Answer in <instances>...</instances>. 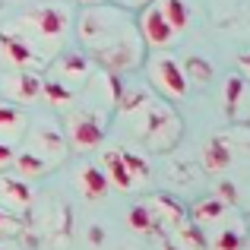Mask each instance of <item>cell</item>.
<instances>
[{"mask_svg":"<svg viewBox=\"0 0 250 250\" xmlns=\"http://www.w3.org/2000/svg\"><path fill=\"white\" fill-rule=\"evenodd\" d=\"M67 140L70 146L76 149H95L102 146L104 140V121L95 114V111H76V114L67 117Z\"/></svg>","mask_w":250,"mask_h":250,"instance_id":"6","label":"cell"},{"mask_svg":"<svg viewBox=\"0 0 250 250\" xmlns=\"http://www.w3.org/2000/svg\"><path fill=\"white\" fill-rule=\"evenodd\" d=\"M13 159H16V149H13V143H6V140H0V168H6V165H13Z\"/></svg>","mask_w":250,"mask_h":250,"instance_id":"27","label":"cell"},{"mask_svg":"<svg viewBox=\"0 0 250 250\" xmlns=\"http://www.w3.org/2000/svg\"><path fill=\"white\" fill-rule=\"evenodd\" d=\"M70 22H73V16H70L67 6L44 3V6H35V10L25 13L19 19V29L35 42V48L42 54H48V51H57L63 44V38L70 35Z\"/></svg>","mask_w":250,"mask_h":250,"instance_id":"2","label":"cell"},{"mask_svg":"<svg viewBox=\"0 0 250 250\" xmlns=\"http://www.w3.org/2000/svg\"><path fill=\"white\" fill-rule=\"evenodd\" d=\"M25 127H29L25 111L19 108V104H13V102H6V98H3V102H0V140H6V143L19 140Z\"/></svg>","mask_w":250,"mask_h":250,"instance_id":"14","label":"cell"},{"mask_svg":"<svg viewBox=\"0 0 250 250\" xmlns=\"http://www.w3.org/2000/svg\"><path fill=\"white\" fill-rule=\"evenodd\" d=\"M29 152L42 155L44 162H51V165H54V162H61L63 155H67V140H63V133L57 127H51V124H38L35 133H32Z\"/></svg>","mask_w":250,"mask_h":250,"instance_id":"10","label":"cell"},{"mask_svg":"<svg viewBox=\"0 0 250 250\" xmlns=\"http://www.w3.org/2000/svg\"><path fill=\"white\" fill-rule=\"evenodd\" d=\"M0 203L10 209H29L32 206V187L25 184V177L0 174Z\"/></svg>","mask_w":250,"mask_h":250,"instance_id":"12","label":"cell"},{"mask_svg":"<svg viewBox=\"0 0 250 250\" xmlns=\"http://www.w3.org/2000/svg\"><path fill=\"white\" fill-rule=\"evenodd\" d=\"M0 250H3V247H0Z\"/></svg>","mask_w":250,"mask_h":250,"instance_id":"34","label":"cell"},{"mask_svg":"<svg viewBox=\"0 0 250 250\" xmlns=\"http://www.w3.org/2000/svg\"><path fill=\"white\" fill-rule=\"evenodd\" d=\"M149 209H152V215H155V222H168V225H181L184 222V209L177 206L171 196H155L152 203H149Z\"/></svg>","mask_w":250,"mask_h":250,"instance_id":"20","label":"cell"},{"mask_svg":"<svg viewBox=\"0 0 250 250\" xmlns=\"http://www.w3.org/2000/svg\"><path fill=\"white\" fill-rule=\"evenodd\" d=\"M42 98L48 104H54V108H70V104L76 102V92L70 89V85H63V83H57V80H42Z\"/></svg>","mask_w":250,"mask_h":250,"instance_id":"18","label":"cell"},{"mask_svg":"<svg viewBox=\"0 0 250 250\" xmlns=\"http://www.w3.org/2000/svg\"><path fill=\"white\" fill-rule=\"evenodd\" d=\"M13 231H16V219L0 206V234H13Z\"/></svg>","mask_w":250,"mask_h":250,"instance_id":"28","label":"cell"},{"mask_svg":"<svg viewBox=\"0 0 250 250\" xmlns=\"http://www.w3.org/2000/svg\"><path fill=\"white\" fill-rule=\"evenodd\" d=\"M42 80L44 76L38 73V70H10V73L0 80V92H3L6 102L22 108V104L42 98Z\"/></svg>","mask_w":250,"mask_h":250,"instance_id":"7","label":"cell"},{"mask_svg":"<svg viewBox=\"0 0 250 250\" xmlns=\"http://www.w3.org/2000/svg\"><path fill=\"white\" fill-rule=\"evenodd\" d=\"M13 165H16L19 171V177H38V174H44V171H51V162H44L42 155H35V152H19L16 159H13Z\"/></svg>","mask_w":250,"mask_h":250,"instance_id":"21","label":"cell"},{"mask_svg":"<svg viewBox=\"0 0 250 250\" xmlns=\"http://www.w3.org/2000/svg\"><path fill=\"white\" fill-rule=\"evenodd\" d=\"M247 121H250V117H247Z\"/></svg>","mask_w":250,"mask_h":250,"instance_id":"33","label":"cell"},{"mask_svg":"<svg viewBox=\"0 0 250 250\" xmlns=\"http://www.w3.org/2000/svg\"><path fill=\"white\" fill-rule=\"evenodd\" d=\"M127 222H130V228H133V231H140V234H149V231H155V228H159V222H155L149 203H140V206L130 209Z\"/></svg>","mask_w":250,"mask_h":250,"instance_id":"23","label":"cell"},{"mask_svg":"<svg viewBox=\"0 0 250 250\" xmlns=\"http://www.w3.org/2000/svg\"><path fill=\"white\" fill-rule=\"evenodd\" d=\"M231 159H234V152H231V143L225 136H212L206 143V149H203V165L209 171H225L231 165Z\"/></svg>","mask_w":250,"mask_h":250,"instance_id":"16","label":"cell"},{"mask_svg":"<svg viewBox=\"0 0 250 250\" xmlns=\"http://www.w3.org/2000/svg\"><path fill=\"white\" fill-rule=\"evenodd\" d=\"M80 42L108 70H133L143 63V35L127 10L92 3L80 13Z\"/></svg>","mask_w":250,"mask_h":250,"instance_id":"1","label":"cell"},{"mask_svg":"<svg viewBox=\"0 0 250 250\" xmlns=\"http://www.w3.org/2000/svg\"><path fill=\"white\" fill-rule=\"evenodd\" d=\"M155 3H159L162 16L168 19L171 29H174L177 35H184L187 25H190V6H187V0H155Z\"/></svg>","mask_w":250,"mask_h":250,"instance_id":"17","label":"cell"},{"mask_svg":"<svg viewBox=\"0 0 250 250\" xmlns=\"http://www.w3.org/2000/svg\"><path fill=\"white\" fill-rule=\"evenodd\" d=\"M225 108L234 121H247L250 117V80L231 76L225 83Z\"/></svg>","mask_w":250,"mask_h":250,"instance_id":"11","label":"cell"},{"mask_svg":"<svg viewBox=\"0 0 250 250\" xmlns=\"http://www.w3.org/2000/svg\"><path fill=\"white\" fill-rule=\"evenodd\" d=\"M140 3H149V0H140Z\"/></svg>","mask_w":250,"mask_h":250,"instance_id":"32","label":"cell"},{"mask_svg":"<svg viewBox=\"0 0 250 250\" xmlns=\"http://www.w3.org/2000/svg\"><path fill=\"white\" fill-rule=\"evenodd\" d=\"M51 80L70 85L73 92H80L85 83L92 80V61L89 54H61L51 63Z\"/></svg>","mask_w":250,"mask_h":250,"instance_id":"8","label":"cell"},{"mask_svg":"<svg viewBox=\"0 0 250 250\" xmlns=\"http://www.w3.org/2000/svg\"><path fill=\"white\" fill-rule=\"evenodd\" d=\"M184 73H187V83L206 85L212 80V63L203 61V57H187V61H184Z\"/></svg>","mask_w":250,"mask_h":250,"instance_id":"24","label":"cell"},{"mask_svg":"<svg viewBox=\"0 0 250 250\" xmlns=\"http://www.w3.org/2000/svg\"><path fill=\"white\" fill-rule=\"evenodd\" d=\"M136 29H140L143 42L152 44V48H171V44L181 38V35H177V32L168 25V19L162 16L159 3H149L146 10H143V16H140V22H136Z\"/></svg>","mask_w":250,"mask_h":250,"instance_id":"9","label":"cell"},{"mask_svg":"<svg viewBox=\"0 0 250 250\" xmlns=\"http://www.w3.org/2000/svg\"><path fill=\"white\" fill-rule=\"evenodd\" d=\"M225 212H228V203L222 196H206V200H200L193 206V222L196 225H209V222L222 219Z\"/></svg>","mask_w":250,"mask_h":250,"instance_id":"19","label":"cell"},{"mask_svg":"<svg viewBox=\"0 0 250 250\" xmlns=\"http://www.w3.org/2000/svg\"><path fill=\"white\" fill-rule=\"evenodd\" d=\"M143 111H146V117H143V140H146L152 149L174 146V140L181 136V121H177L174 108L152 98Z\"/></svg>","mask_w":250,"mask_h":250,"instance_id":"4","label":"cell"},{"mask_svg":"<svg viewBox=\"0 0 250 250\" xmlns=\"http://www.w3.org/2000/svg\"><path fill=\"white\" fill-rule=\"evenodd\" d=\"M76 184H80V193L85 196V200H92V203L102 200V196L111 190L108 177H104V171L98 168V165H83L80 177H76Z\"/></svg>","mask_w":250,"mask_h":250,"instance_id":"15","label":"cell"},{"mask_svg":"<svg viewBox=\"0 0 250 250\" xmlns=\"http://www.w3.org/2000/svg\"><path fill=\"white\" fill-rule=\"evenodd\" d=\"M152 102V95H149L146 89H124V92H117V108L124 111V114H136L140 108H146V104Z\"/></svg>","mask_w":250,"mask_h":250,"instance_id":"22","label":"cell"},{"mask_svg":"<svg viewBox=\"0 0 250 250\" xmlns=\"http://www.w3.org/2000/svg\"><path fill=\"white\" fill-rule=\"evenodd\" d=\"M0 61L13 70H42L44 67V54L35 48V42L19 25L0 29Z\"/></svg>","mask_w":250,"mask_h":250,"instance_id":"3","label":"cell"},{"mask_svg":"<svg viewBox=\"0 0 250 250\" xmlns=\"http://www.w3.org/2000/svg\"><path fill=\"white\" fill-rule=\"evenodd\" d=\"M149 83L159 92H165L168 98H184L190 92L184 63L177 61L174 54H168V51H162V54H155L152 61H149Z\"/></svg>","mask_w":250,"mask_h":250,"instance_id":"5","label":"cell"},{"mask_svg":"<svg viewBox=\"0 0 250 250\" xmlns=\"http://www.w3.org/2000/svg\"><path fill=\"white\" fill-rule=\"evenodd\" d=\"M83 6H92V3H104V0H80Z\"/></svg>","mask_w":250,"mask_h":250,"instance_id":"31","label":"cell"},{"mask_svg":"<svg viewBox=\"0 0 250 250\" xmlns=\"http://www.w3.org/2000/svg\"><path fill=\"white\" fill-rule=\"evenodd\" d=\"M219 196H222L225 203H228V200L234 203V200H238V187H234V184H219Z\"/></svg>","mask_w":250,"mask_h":250,"instance_id":"29","label":"cell"},{"mask_svg":"<svg viewBox=\"0 0 250 250\" xmlns=\"http://www.w3.org/2000/svg\"><path fill=\"white\" fill-rule=\"evenodd\" d=\"M102 171H104V177H108V184H114L117 190H133L136 187V181H133V174H130L127 162H124L121 149H108V152H104Z\"/></svg>","mask_w":250,"mask_h":250,"instance_id":"13","label":"cell"},{"mask_svg":"<svg viewBox=\"0 0 250 250\" xmlns=\"http://www.w3.org/2000/svg\"><path fill=\"white\" fill-rule=\"evenodd\" d=\"M124 162H127V168H130V174H133V181L136 184H143L149 177V165H146V159H140V155H133V152H124Z\"/></svg>","mask_w":250,"mask_h":250,"instance_id":"26","label":"cell"},{"mask_svg":"<svg viewBox=\"0 0 250 250\" xmlns=\"http://www.w3.org/2000/svg\"><path fill=\"white\" fill-rule=\"evenodd\" d=\"M238 63H241V70L247 73L244 80H250V54H241V61H238Z\"/></svg>","mask_w":250,"mask_h":250,"instance_id":"30","label":"cell"},{"mask_svg":"<svg viewBox=\"0 0 250 250\" xmlns=\"http://www.w3.org/2000/svg\"><path fill=\"white\" fill-rule=\"evenodd\" d=\"M241 247H244V231L241 228H225L212 241V250H241Z\"/></svg>","mask_w":250,"mask_h":250,"instance_id":"25","label":"cell"}]
</instances>
